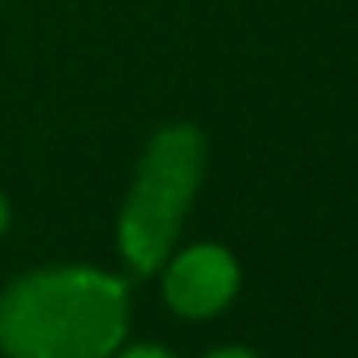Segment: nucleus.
Segmentation results:
<instances>
[{"mask_svg": "<svg viewBox=\"0 0 358 358\" xmlns=\"http://www.w3.org/2000/svg\"><path fill=\"white\" fill-rule=\"evenodd\" d=\"M127 316L123 281L85 267L39 271L0 299V348L11 358H109Z\"/></svg>", "mask_w": 358, "mask_h": 358, "instance_id": "1", "label": "nucleus"}, {"mask_svg": "<svg viewBox=\"0 0 358 358\" xmlns=\"http://www.w3.org/2000/svg\"><path fill=\"white\" fill-rule=\"evenodd\" d=\"M201 172L204 141L194 127H169L151 141L120 218V250L137 274H151L165 264L197 194Z\"/></svg>", "mask_w": 358, "mask_h": 358, "instance_id": "2", "label": "nucleus"}, {"mask_svg": "<svg viewBox=\"0 0 358 358\" xmlns=\"http://www.w3.org/2000/svg\"><path fill=\"white\" fill-rule=\"evenodd\" d=\"M239 288V267L222 246H194L179 253L165 274V299L183 316H211L232 302Z\"/></svg>", "mask_w": 358, "mask_h": 358, "instance_id": "3", "label": "nucleus"}, {"mask_svg": "<svg viewBox=\"0 0 358 358\" xmlns=\"http://www.w3.org/2000/svg\"><path fill=\"white\" fill-rule=\"evenodd\" d=\"M120 358H172L165 348H155V344H137V348H130V351H123Z\"/></svg>", "mask_w": 358, "mask_h": 358, "instance_id": "4", "label": "nucleus"}, {"mask_svg": "<svg viewBox=\"0 0 358 358\" xmlns=\"http://www.w3.org/2000/svg\"><path fill=\"white\" fill-rule=\"evenodd\" d=\"M208 358H257V355H250L246 348H222V351H215Z\"/></svg>", "mask_w": 358, "mask_h": 358, "instance_id": "5", "label": "nucleus"}, {"mask_svg": "<svg viewBox=\"0 0 358 358\" xmlns=\"http://www.w3.org/2000/svg\"><path fill=\"white\" fill-rule=\"evenodd\" d=\"M4 225H8V204H4V197H0V232H4Z\"/></svg>", "mask_w": 358, "mask_h": 358, "instance_id": "6", "label": "nucleus"}]
</instances>
